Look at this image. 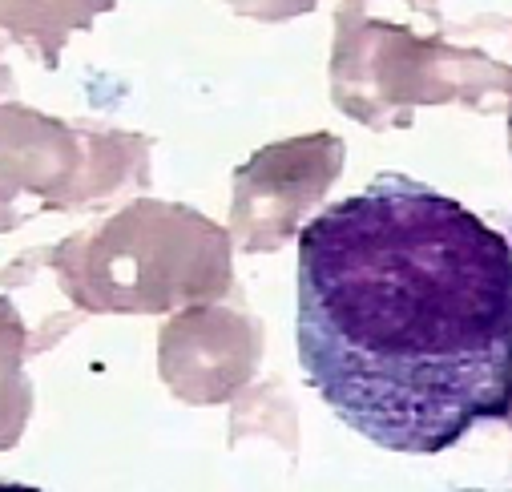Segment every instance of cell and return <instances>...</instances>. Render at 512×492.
<instances>
[{"label": "cell", "instance_id": "7a4b0ae2", "mask_svg": "<svg viewBox=\"0 0 512 492\" xmlns=\"http://www.w3.org/2000/svg\"><path fill=\"white\" fill-rule=\"evenodd\" d=\"M0 492H45V488H33V484H17V480H0Z\"/></svg>", "mask_w": 512, "mask_h": 492}, {"label": "cell", "instance_id": "6da1fadb", "mask_svg": "<svg viewBox=\"0 0 512 492\" xmlns=\"http://www.w3.org/2000/svg\"><path fill=\"white\" fill-rule=\"evenodd\" d=\"M295 339L351 432L444 452L512 408V246L456 198L379 174L303 226Z\"/></svg>", "mask_w": 512, "mask_h": 492}]
</instances>
